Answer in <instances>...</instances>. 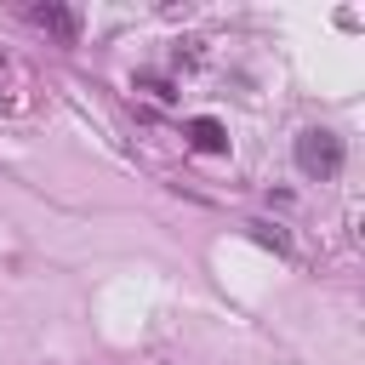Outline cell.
Here are the masks:
<instances>
[{"label": "cell", "instance_id": "obj_2", "mask_svg": "<svg viewBox=\"0 0 365 365\" xmlns=\"http://www.w3.org/2000/svg\"><path fill=\"white\" fill-rule=\"evenodd\" d=\"M29 23H40L57 40H74L80 34V11H68V6H29Z\"/></svg>", "mask_w": 365, "mask_h": 365}, {"label": "cell", "instance_id": "obj_3", "mask_svg": "<svg viewBox=\"0 0 365 365\" xmlns=\"http://www.w3.org/2000/svg\"><path fill=\"white\" fill-rule=\"evenodd\" d=\"M188 148H200V154H228V131H222V120H211V114L188 120Z\"/></svg>", "mask_w": 365, "mask_h": 365}, {"label": "cell", "instance_id": "obj_1", "mask_svg": "<svg viewBox=\"0 0 365 365\" xmlns=\"http://www.w3.org/2000/svg\"><path fill=\"white\" fill-rule=\"evenodd\" d=\"M297 171L302 177H336L342 171V137L331 131V125H308V131H297Z\"/></svg>", "mask_w": 365, "mask_h": 365}]
</instances>
